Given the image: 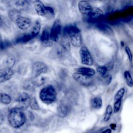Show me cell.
Returning <instances> with one entry per match:
<instances>
[{
  "mask_svg": "<svg viewBox=\"0 0 133 133\" xmlns=\"http://www.w3.org/2000/svg\"><path fill=\"white\" fill-rule=\"evenodd\" d=\"M30 100V96L26 92H22L20 93L17 98V101L19 104L18 108L23 110H26L29 107Z\"/></svg>",
  "mask_w": 133,
  "mask_h": 133,
  "instance_id": "9",
  "label": "cell"
},
{
  "mask_svg": "<svg viewBox=\"0 0 133 133\" xmlns=\"http://www.w3.org/2000/svg\"><path fill=\"white\" fill-rule=\"evenodd\" d=\"M11 101L10 96L5 93H1L0 94V101L4 104H9Z\"/></svg>",
  "mask_w": 133,
  "mask_h": 133,
  "instance_id": "22",
  "label": "cell"
},
{
  "mask_svg": "<svg viewBox=\"0 0 133 133\" xmlns=\"http://www.w3.org/2000/svg\"><path fill=\"white\" fill-rule=\"evenodd\" d=\"M41 31V24L38 21H36L34 25L33 26L31 32L30 33V35L31 37L32 38L35 37L36 36H37Z\"/></svg>",
  "mask_w": 133,
  "mask_h": 133,
  "instance_id": "17",
  "label": "cell"
},
{
  "mask_svg": "<svg viewBox=\"0 0 133 133\" xmlns=\"http://www.w3.org/2000/svg\"><path fill=\"white\" fill-rule=\"evenodd\" d=\"M78 8L79 12L82 15L88 16L91 11L92 7L87 1H81L78 4Z\"/></svg>",
  "mask_w": 133,
  "mask_h": 133,
  "instance_id": "12",
  "label": "cell"
},
{
  "mask_svg": "<svg viewBox=\"0 0 133 133\" xmlns=\"http://www.w3.org/2000/svg\"><path fill=\"white\" fill-rule=\"evenodd\" d=\"M111 132H112L111 129H109V128H108V129H106L102 131L101 133H111Z\"/></svg>",
  "mask_w": 133,
  "mask_h": 133,
  "instance_id": "37",
  "label": "cell"
},
{
  "mask_svg": "<svg viewBox=\"0 0 133 133\" xmlns=\"http://www.w3.org/2000/svg\"><path fill=\"white\" fill-rule=\"evenodd\" d=\"M39 97L44 103L51 104L57 99V92L52 85H48L41 90Z\"/></svg>",
  "mask_w": 133,
  "mask_h": 133,
  "instance_id": "3",
  "label": "cell"
},
{
  "mask_svg": "<svg viewBox=\"0 0 133 133\" xmlns=\"http://www.w3.org/2000/svg\"><path fill=\"white\" fill-rule=\"evenodd\" d=\"M69 36L72 45L76 47H80L82 44V37L80 30L75 25H70L64 29Z\"/></svg>",
  "mask_w": 133,
  "mask_h": 133,
  "instance_id": "2",
  "label": "cell"
},
{
  "mask_svg": "<svg viewBox=\"0 0 133 133\" xmlns=\"http://www.w3.org/2000/svg\"><path fill=\"white\" fill-rule=\"evenodd\" d=\"M125 50L126 53L127 54V56L128 57V59H129V61L130 62H131L132 61V53H131L130 48L128 46H126L125 47Z\"/></svg>",
  "mask_w": 133,
  "mask_h": 133,
  "instance_id": "34",
  "label": "cell"
},
{
  "mask_svg": "<svg viewBox=\"0 0 133 133\" xmlns=\"http://www.w3.org/2000/svg\"><path fill=\"white\" fill-rule=\"evenodd\" d=\"M9 125L14 128L22 127L26 121V116L23 110L17 107L11 109L8 115Z\"/></svg>",
  "mask_w": 133,
  "mask_h": 133,
  "instance_id": "1",
  "label": "cell"
},
{
  "mask_svg": "<svg viewBox=\"0 0 133 133\" xmlns=\"http://www.w3.org/2000/svg\"><path fill=\"white\" fill-rule=\"evenodd\" d=\"M29 106L31 109L34 110H39V106L38 104V102L36 100L35 97H33L30 98L29 102Z\"/></svg>",
  "mask_w": 133,
  "mask_h": 133,
  "instance_id": "25",
  "label": "cell"
},
{
  "mask_svg": "<svg viewBox=\"0 0 133 133\" xmlns=\"http://www.w3.org/2000/svg\"><path fill=\"white\" fill-rule=\"evenodd\" d=\"M125 94V88L122 87L120 88L115 94L114 96V101L122 100V98Z\"/></svg>",
  "mask_w": 133,
  "mask_h": 133,
  "instance_id": "27",
  "label": "cell"
},
{
  "mask_svg": "<svg viewBox=\"0 0 133 133\" xmlns=\"http://www.w3.org/2000/svg\"><path fill=\"white\" fill-rule=\"evenodd\" d=\"M18 27L21 30H25L29 29L31 25V20L25 17L20 16L16 21Z\"/></svg>",
  "mask_w": 133,
  "mask_h": 133,
  "instance_id": "11",
  "label": "cell"
},
{
  "mask_svg": "<svg viewBox=\"0 0 133 133\" xmlns=\"http://www.w3.org/2000/svg\"><path fill=\"white\" fill-rule=\"evenodd\" d=\"M4 120V115H3V113L1 112H0V125L3 124Z\"/></svg>",
  "mask_w": 133,
  "mask_h": 133,
  "instance_id": "35",
  "label": "cell"
},
{
  "mask_svg": "<svg viewBox=\"0 0 133 133\" xmlns=\"http://www.w3.org/2000/svg\"><path fill=\"white\" fill-rule=\"evenodd\" d=\"M21 16V12L20 10L16 9H13L9 10L8 12V17L9 19L12 21H15L17 19Z\"/></svg>",
  "mask_w": 133,
  "mask_h": 133,
  "instance_id": "18",
  "label": "cell"
},
{
  "mask_svg": "<svg viewBox=\"0 0 133 133\" xmlns=\"http://www.w3.org/2000/svg\"><path fill=\"white\" fill-rule=\"evenodd\" d=\"M110 127H111V128L112 129V130H115L116 129V125L115 124H111L110 125Z\"/></svg>",
  "mask_w": 133,
  "mask_h": 133,
  "instance_id": "38",
  "label": "cell"
},
{
  "mask_svg": "<svg viewBox=\"0 0 133 133\" xmlns=\"http://www.w3.org/2000/svg\"><path fill=\"white\" fill-rule=\"evenodd\" d=\"M91 107L95 109H99L102 105V100L100 96L94 97L91 100Z\"/></svg>",
  "mask_w": 133,
  "mask_h": 133,
  "instance_id": "16",
  "label": "cell"
},
{
  "mask_svg": "<svg viewBox=\"0 0 133 133\" xmlns=\"http://www.w3.org/2000/svg\"><path fill=\"white\" fill-rule=\"evenodd\" d=\"M75 71H76L77 73L82 74L83 75L91 77L95 73V71L94 69L87 68V67H81L75 69Z\"/></svg>",
  "mask_w": 133,
  "mask_h": 133,
  "instance_id": "15",
  "label": "cell"
},
{
  "mask_svg": "<svg viewBox=\"0 0 133 133\" xmlns=\"http://www.w3.org/2000/svg\"><path fill=\"white\" fill-rule=\"evenodd\" d=\"M65 52L66 51L60 45L51 49L49 56L52 59H61L64 56Z\"/></svg>",
  "mask_w": 133,
  "mask_h": 133,
  "instance_id": "13",
  "label": "cell"
},
{
  "mask_svg": "<svg viewBox=\"0 0 133 133\" xmlns=\"http://www.w3.org/2000/svg\"><path fill=\"white\" fill-rule=\"evenodd\" d=\"M34 9L36 13L41 16H44L47 14L46 6L41 1H34L33 2Z\"/></svg>",
  "mask_w": 133,
  "mask_h": 133,
  "instance_id": "14",
  "label": "cell"
},
{
  "mask_svg": "<svg viewBox=\"0 0 133 133\" xmlns=\"http://www.w3.org/2000/svg\"><path fill=\"white\" fill-rule=\"evenodd\" d=\"M111 80H112V77L111 75H109V76H107V83L108 84H109L110 83V82H111Z\"/></svg>",
  "mask_w": 133,
  "mask_h": 133,
  "instance_id": "36",
  "label": "cell"
},
{
  "mask_svg": "<svg viewBox=\"0 0 133 133\" xmlns=\"http://www.w3.org/2000/svg\"><path fill=\"white\" fill-rule=\"evenodd\" d=\"M96 71L101 75L104 76L108 71V68L104 65H99L97 67Z\"/></svg>",
  "mask_w": 133,
  "mask_h": 133,
  "instance_id": "29",
  "label": "cell"
},
{
  "mask_svg": "<svg viewBox=\"0 0 133 133\" xmlns=\"http://www.w3.org/2000/svg\"><path fill=\"white\" fill-rule=\"evenodd\" d=\"M2 41V36H1V35H0V42H1Z\"/></svg>",
  "mask_w": 133,
  "mask_h": 133,
  "instance_id": "40",
  "label": "cell"
},
{
  "mask_svg": "<svg viewBox=\"0 0 133 133\" xmlns=\"http://www.w3.org/2000/svg\"><path fill=\"white\" fill-rule=\"evenodd\" d=\"M62 30V25L60 20L56 19L50 28V36L52 42H58L59 40Z\"/></svg>",
  "mask_w": 133,
  "mask_h": 133,
  "instance_id": "4",
  "label": "cell"
},
{
  "mask_svg": "<svg viewBox=\"0 0 133 133\" xmlns=\"http://www.w3.org/2000/svg\"><path fill=\"white\" fill-rule=\"evenodd\" d=\"M68 109L65 105H60L57 108V115L60 117H64L67 115Z\"/></svg>",
  "mask_w": 133,
  "mask_h": 133,
  "instance_id": "21",
  "label": "cell"
},
{
  "mask_svg": "<svg viewBox=\"0 0 133 133\" xmlns=\"http://www.w3.org/2000/svg\"><path fill=\"white\" fill-rule=\"evenodd\" d=\"M113 111V108H112V107L111 106V105H110V104L108 105L106 108L105 113L104 116L103 118V121L104 122H107L110 119V118L111 116V115L112 114Z\"/></svg>",
  "mask_w": 133,
  "mask_h": 133,
  "instance_id": "23",
  "label": "cell"
},
{
  "mask_svg": "<svg viewBox=\"0 0 133 133\" xmlns=\"http://www.w3.org/2000/svg\"><path fill=\"white\" fill-rule=\"evenodd\" d=\"M122 100H116L114 101V107L113 110L114 111V113H117L119 110L121 104H122Z\"/></svg>",
  "mask_w": 133,
  "mask_h": 133,
  "instance_id": "32",
  "label": "cell"
},
{
  "mask_svg": "<svg viewBox=\"0 0 133 133\" xmlns=\"http://www.w3.org/2000/svg\"><path fill=\"white\" fill-rule=\"evenodd\" d=\"M11 46V44L10 42L8 41H2L0 42V49L2 50L7 49Z\"/></svg>",
  "mask_w": 133,
  "mask_h": 133,
  "instance_id": "30",
  "label": "cell"
},
{
  "mask_svg": "<svg viewBox=\"0 0 133 133\" xmlns=\"http://www.w3.org/2000/svg\"><path fill=\"white\" fill-rule=\"evenodd\" d=\"M30 1H18L15 2V4L18 6L25 7L30 4Z\"/></svg>",
  "mask_w": 133,
  "mask_h": 133,
  "instance_id": "33",
  "label": "cell"
},
{
  "mask_svg": "<svg viewBox=\"0 0 133 133\" xmlns=\"http://www.w3.org/2000/svg\"><path fill=\"white\" fill-rule=\"evenodd\" d=\"M3 25V20L1 17H0V26H1Z\"/></svg>",
  "mask_w": 133,
  "mask_h": 133,
  "instance_id": "39",
  "label": "cell"
},
{
  "mask_svg": "<svg viewBox=\"0 0 133 133\" xmlns=\"http://www.w3.org/2000/svg\"><path fill=\"white\" fill-rule=\"evenodd\" d=\"M124 77L126 80V84L128 86L130 87H132L133 86V82H132V77L130 74V73L128 71H125L124 73Z\"/></svg>",
  "mask_w": 133,
  "mask_h": 133,
  "instance_id": "24",
  "label": "cell"
},
{
  "mask_svg": "<svg viewBox=\"0 0 133 133\" xmlns=\"http://www.w3.org/2000/svg\"><path fill=\"white\" fill-rule=\"evenodd\" d=\"M32 39L31 37L30 36L29 34H24L22 36L19 37L16 39V43H25L26 42L30 39Z\"/></svg>",
  "mask_w": 133,
  "mask_h": 133,
  "instance_id": "26",
  "label": "cell"
},
{
  "mask_svg": "<svg viewBox=\"0 0 133 133\" xmlns=\"http://www.w3.org/2000/svg\"><path fill=\"white\" fill-rule=\"evenodd\" d=\"M15 64V58L12 56H9L7 57L6 60V67L11 68Z\"/></svg>",
  "mask_w": 133,
  "mask_h": 133,
  "instance_id": "28",
  "label": "cell"
},
{
  "mask_svg": "<svg viewBox=\"0 0 133 133\" xmlns=\"http://www.w3.org/2000/svg\"><path fill=\"white\" fill-rule=\"evenodd\" d=\"M63 49H64L66 51H69L70 50V46L69 40L68 39L67 35L65 33L63 34V36L62 37L60 45Z\"/></svg>",
  "mask_w": 133,
  "mask_h": 133,
  "instance_id": "19",
  "label": "cell"
},
{
  "mask_svg": "<svg viewBox=\"0 0 133 133\" xmlns=\"http://www.w3.org/2000/svg\"><path fill=\"white\" fill-rule=\"evenodd\" d=\"M79 55L82 64L86 65H91L93 64V59L91 55L86 46H82L79 50Z\"/></svg>",
  "mask_w": 133,
  "mask_h": 133,
  "instance_id": "5",
  "label": "cell"
},
{
  "mask_svg": "<svg viewBox=\"0 0 133 133\" xmlns=\"http://www.w3.org/2000/svg\"><path fill=\"white\" fill-rule=\"evenodd\" d=\"M34 85H35V82L33 80H28V81H26L24 83L25 88L28 90H30L31 88H33V87H34Z\"/></svg>",
  "mask_w": 133,
  "mask_h": 133,
  "instance_id": "31",
  "label": "cell"
},
{
  "mask_svg": "<svg viewBox=\"0 0 133 133\" xmlns=\"http://www.w3.org/2000/svg\"><path fill=\"white\" fill-rule=\"evenodd\" d=\"M14 74L11 68L5 67L0 69V83H4L9 80Z\"/></svg>",
  "mask_w": 133,
  "mask_h": 133,
  "instance_id": "10",
  "label": "cell"
},
{
  "mask_svg": "<svg viewBox=\"0 0 133 133\" xmlns=\"http://www.w3.org/2000/svg\"><path fill=\"white\" fill-rule=\"evenodd\" d=\"M48 70L47 65L41 61H36L34 63L32 66V74L34 78L38 77L40 75L45 73Z\"/></svg>",
  "mask_w": 133,
  "mask_h": 133,
  "instance_id": "6",
  "label": "cell"
},
{
  "mask_svg": "<svg viewBox=\"0 0 133 133\" xmlns=\"http://www.w3.org/2000/svg\"><path fill=\"white\" fill-rule=\"evenodd\" d=\"M103 15V12L101 9L97 7H92L88 16L92 18H97L101 17Z\"/></svg>",
  "mask_w": 133,
  "mask_h": 133,
  "instance_id": "20",
  "label": "cell"
},
{
  "mask_svg": "<svg viewBox=\"0 0 133 133\" xmlns=\"http://www.w3.org/2000/svg\"><path fill=\"white\" fill-rule=\"evenodd\" d=\"M73 78L78 83L84 86H89L92 83L93 80L91 77H89L78 73H74L72 75Z\"/></svg>",
  "mask_w": 133,
  "mask_h": 133,
  "instance_id": "7",
  "label": "cell"
},
{
  "mask_svg": "<svg viewBox=\"0 0 133 133\" xmlns=\"http://www.w3.org/2000/svg\"><path fill=\"white\" fill-rule=\"evenodd\" d=\"M42 44L44 47H50L52 45V41L50 36V28L48 26L45 28L41 36Z\"/></svg>",
  "mask_w": 133,
  "mask_h": 133,
  "instance_id": "8",
  "label": "cell"
}]
</instances>
